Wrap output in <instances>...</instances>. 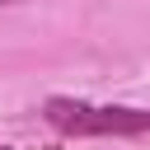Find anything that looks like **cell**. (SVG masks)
Listing matches in <instances>:
<instances>
[{
  "instance_id": "2",
  "label": "cell",
  "mask_w": 150,
  "mask_h": 150,
  "mask_svg": "<svg viewBox=\"0 0 150 150\" xmlns=\"http://www.w3.org/2000/svg\"><path fill=\"white\" fill-rule=\"evenodd\" d=\"M9 5H23V0H0V9H9Z\"/></svg>"
},
{
  "instance_id": "3",
  "label": "cell",
  "mask_w": 150,
  "mask_h": 150,
  "mask_svg": "<svg viewBox=\"0 0 150 150\" xmlns=\"http://www.w3.org/2000/svg\"><path fill=\"white\" fill-rule=\"evenodd\" d=\"M0 150H9V145H0Z\"/></svg>"
},
{
  "instance_id": "1",
  "label": "cell",
  "mask_w": 150,
  "mask_h": 150,
  "mask_svg": "<svg viewBox=\"0 0 150 150\" xmlns=\"http://www.w3.org/2000/svg\"><path fill=\"white\" fill-rule=\"evenodd\" d=\"M42 117L52 131L61 136H145L150 131V112L145 108H122V103H84V98H47Z\"/></svg>"
}]
</instances>
